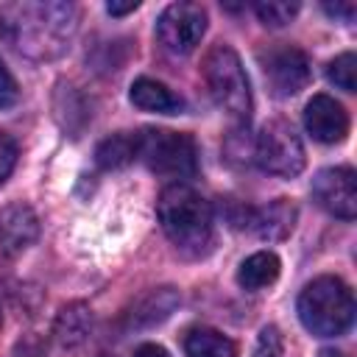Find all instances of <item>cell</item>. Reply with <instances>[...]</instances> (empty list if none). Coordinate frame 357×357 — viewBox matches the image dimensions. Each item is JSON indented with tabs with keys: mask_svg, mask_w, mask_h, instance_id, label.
<instances>
[{
	"mask_svg": "<svg viewBox=\"0 0 357 357\" xmlns=\"http://www.w3.org/2000/svg\"><path fill=\"white\" fill-rule=\"evenodd\" d=\"M14 28V42L20 50L50 59L59 56L75 33L78 11L73 3H22L8 8V20Z\"/></svg>",
	"mask_w": 357,
	"mask_h": 357,
	"instance_id": "obj_1",
	"label": "cell"
},
{
	"mask_svg": "<svg viewBox=\"0 0 357 357\" xmlns=\"http://www.w3.org/2000/svg\"><path fill=\"white\" fill-rule=\"evenodd\" d=\"M167 240L190 254H201L212 243V209L190 184H170L156 204Z\"/></svg>",
	"mask_w": 357,
	"mask_h": 357,
	"instance_id": "obj_2",
	"label": "cell"
},
{
	"mask_svg": "<svg viewBox=\"0 0 357 357\" xmlns=\"http://www.w3.org/2000/svg\"><path fill=\"white\" fill-rule=\"evenodd\" d=\"M298 318L315 337L343 335L354 321V296L337 276H318L298 296Z\"/></svg>",
	"mask_w": 357,
	"mask_h": 357,
	"instance_id": "obj_3",
	"label": "cell"
},
{
	"mask_svg": "<svg viewBox=\"0 0 357 357\" xmlns=\"http://www.w3.org/2000/svg\"><path fill=\"white\" fill-rule=\"evenodd\" d=\"M204 78L215 103L234 120L251 117V86L240 56L229 45H215L204 59Z\"/></svg>",
	"mask_w": 357,
	"mask_h": 357,
	"instance_id": "obj_4",
	"label": "cell"
},
{
	"mask_svg": "<svg viewBox=\"0 0 357 357\" xmlns=\"http://www.w3.org/2000/svg\"><path fill=\"white\" fill-rule=\"evenodd\" d=\"M137 159L148 170L167 178H190L198 170V151L190 134L167 128H145L137 134Z\"/></svg>",
	"mask_w": 357,
	"mask_h": 357,
	"instance_id": "obj_5",
	"label": "cell"
},
{
	"mask_svg": "<svg viewBox=\"0 0 357 357\" xmlns=\"http://www.w3.org/2000/svg\"><path fill=\"white\" fill-rule=\"evenodd\" d=\"M254 159L265 173L293 178L304 170V145L296 128L284 120H271L259 128L257 145H254Z\"/></svg>",
	"mask_w": 357,
	"mask_h": 357,
	"instance_id": "obj_6",
	"label": "cell"
},
{
	"mask_svg": "<svg viewBox=\"0 0 357 357\" xmlns=\"http://www.w3.org/2000/svg\"><path fill=\"white\" fill-rule=\"evenodd\" d=\"M206 33V11L198 3H170L156 20V36L176 56L192 53Z\"/></svg>",
	"mask_w": 357,
	"mask_h": 357,
	"instance_id": "obj_7",
	"label": "cell"
},
{
	"mask_svg": "<svg viewBox=\"0 0 357 357\" xmlns=\"http://www.w3.org/2000/svg\"><path fill=\"white\" fill-rule=\"evenodd\" d=\"M259 67L265 75L268 89L276 98H293L298 95L310 81V61L298 47L276 45L259 53Z\"/></svg>",
	"mask_w": 357,
	"mask_h": 357,
	"instance_id": "obj_8",
	"label": "cell"
},
{
	"mask_svg": "<svg viewBox=\"0 0 357 357\" xmlns=\"http://www.w3.org/2000/svg\"><path fill=\"white\" fill-rule=\"evenodd\" d=\"M312 198L335 218L351 220L357 215V176L351 167H324L312 178Z\"/></svg>",
	"mask_w": 357,
	"mask_h": 357,
	"instance_id": "obj_9",
	"label": "cell"
},
{
	"mask_svg": "<svg viewBox=\"0 0 357 357\" xmlns=\"http://www.w3.org/2000/svg\"><path fill=\"white\" fill-rule=\"evenodd\" d=\"M304 128L310 131L312 139L324 145H335L349 134V114L335 98L312 95V100L304 106Z\"/></svg>",
	"mask_w": 357,
	"mask_h": 357,
	"instance_id": "obj_10",
	"label": "cell"
},
{
	"mask_svg": "<svg viewBox=\"0 0 357 357\" xmlns=\"http://www.w3.org/2000/svg\"><path fill=\"white\" fill-rule=\"evenodd\" d=\"M39 237V218L36 212L17 201L0 209V251L14 257L22 254L25 248L33 245V240Z\"/></svg>",
	"mask_w": 357,
	"mask_h": 357,
	"instance_id": "obj_11",
	"label": "cell"
},
{
	"mask_svg": "<svg viewBox=\"0 0 357 357\" xmlns=\"http://www.w3.org/2000/svg\"><path fill=\"white\" fill-rule=\"evenodd\" d=\"M178 301H181L178 290H173V287H153V290H148L145 296H139L131 304V310L126 312V321L134 329L156 326L165 318H170V312L178 307Z\"/></svg>",
	"mask_w": 357,
	"mask_h": 357,
	"instance_id": "obj_12",
	"label": "cell"
},
{
	"mask_svg": "<svg viewBox=\"0 0 357 357\" xmlns=\"http://www.w3.org/2000/svg\"><path fill=\"white\" fill-rule=\"evenodd\" d=\"M296 226V206L287 198H276L268 206L251 209L248 229L262 240H284Z\"/></svg>",
	"mask_w": 357,
	"mask_h": 357,
	"instance_id": "obj_13",
	"label": "cell"
},
{
	"mask_svg": "<svg viewBox=\"0 0 357 357\" xmlns=\"http://www.w3.org/2000/svg\"><path fill=\"white\" fill-rule=\"evenodd\" d=\"M128 98L142 112H153V114H181L184 112V100L173 89H167L162 81H153V78H137L131 84Z\"/></svg>",
	"mask_w": 357,
	"mask_h": 357,
	"instance_id": "obj_14",
	"label": "cell"
},
{
	"mask_svg": "<svg viewBox=\"0 0 357 357\" xmlns=\"http://www.w3.org/2000/svg\"><path fill=\"white\" fill-rule=\"evenodd\" d=\"M89 329H92V310L81 301H73V304L61 307V312L56 315L53 337L59 346L75 349L89 337Z\"/></svg>",
	"mask_w": 357,
	"mask_h": 357,
	"instance_id": "obj_15",
	"label": "cell"
},
{
	"mask_svg": "<svg viewBox=\"0 0 357 357\" xmlns=\"http://www.w3.org/2000/svg\"><path fill=\"white\" fill-rule=\"evenodd\" d=\"M279 257L273 251H257L251 257H245L240 262V271H237V282L243 290H265L271 287L276 279H279Z\"/></svg>",
	"mask_w": 357,
	"mask_h": 357,
	"instance_id": "obj_16",
	"label": "cell"
},
{
	"mask_svg": "<svg viewBox=\"0 0 357 357\" xmlns=\"http://www.w3.org/2000/svg\"><path fill=\"white\" fill-rule=\"evenodd\" d=\"M184 354L187 357H237V346L218 329H190L184 335Z\"/></svg>",
	"mask_w": 357,
	"mask_h": 357,
	"instance_id": "obj_17",
	"label": "cell"
},
{
	"mask_svg": "<svg viewBox=\"0 0 357 357\" xmlns=\"http://www.w3.org/2000/svg\"><path fill=\"white\" fill-rule=\"evenodd\" d=\"M131 159H137V134H112L106 139L98 142L95 148V162L103 167V170H117V167H126Z\"/></svg>",
	"mask_w": 357,
	"mask_h": 357,
	"instance_id": "obj_18",
	"label": "cell"
},
{
	"mask_svg": "<svg viewBox=\"0 0 357 357\" xmlns=\"http://www.w3.org/2000/svg\"><path fill=\"white\" fill-rule=\"evenodd\" d=\"M254 11H257V17H259L262 25L282 28V25H287L298 14V3L296 0H259L254 6Z\"/></svg>",
	"mask_w": 357,
	"mask_h": 357,
	"instance_id": "obj_19",
	"label": "cell"
},
{
	"mask_svg": "<svg viewBox=\"0 0 357 357\" xmlns=\"http://www.w3.org/2000/svg\"><path fill=\"white\" fill-rule=\"evenodd\" d=\"M326 78H329L337 89L354 92V86H357V56H354V53H340L335 61H329Z\"/></svg>",
	"mask_w": 357,
	"mask_h": 357,
	"instance_id": "obj_20",
	"label": "cell"
},
{
	"mask_svg": "<svg viewBox=\"0 0 357 357\" xmlns=\"http://www.w3.org/2000/svg\"><path fill=\"white\" fill-rule=\"evenodd\" d=\"M251 357H284V343H282V332L276 326H262L254 343Z\"/></svg>",
	"mask_w": 357,
	"mask_h": 357,
	"instance_id": "obj_21",
	"label": "cell"
},
{
	"mask_svg": "<svg viewBox=\"0 0 357 357\" xmlns=\"http://www.w3.org/2000/svg\"><path fill=\"white\" fill-rule=\"evenodd\" d=\"M14 165H17V142L6 131H0V184L11 176Z\"/></svg>",
	"mask_w": 357,
	"mask_h": 357,
	"instance_id": "obj_22",
	"label": "cell"
},
{
	"mask_svg": "<svg viewBox=\"0 0 357 357\" xmlns=\"http://www.w3.org/2000/svg\"><path fill=\"white\" fill-rule=\"evenodd\" d=\"M17 95H20L17 81H14V75L8 73V67H6L3 59H0V109L14 106V103H17Z\"/></svg>",
	"mask_w": 357,
	"mask_h": 357,
	"instance_id": "obj_23",
	"label": "cell"
},
{
	"mask_svg": "<svg viewBox=\"0 0 357 357\" xmlns=\"http://www.w3.org/2000/svg\"><path fill=\"white\" fill-rule=\"evenodd\" d=\"M324 11L332 17V20H340V22H351L354 20V14H357V8H354V3H324Z\"/></svg>",
	"mask_w": 357,
	"mask_h": 357,
	"instance_id": "obj_24",
	"label": "cell"
},
{
	"mask_svg": "<svg viewBox=\"0 0 357 357\" xmlns=\"http://www.w3.org/2000/svg\"><path fill=\"white\" fill-rule=\"evenodd\" d=\"M14 357H45V346L36 337H22L14 346Z\"/></svg>",
	"mask_w": 357,
	"mask_h": 357,
	"instance_id": "obj_25",
	"label": "cell"
},
{
	"mask_svg": "<svg viewBox=\"0 0 357 357\" xmlns=\"http://www.w3.org/2000/svg\"><path fill=\"white\" fill-rule=\"evenodd\" d=\"M137 0H128V3H106V11L112 14V17H123V14H128V11H137Z\"/></svg>",
	"mask_w": 357,
	"mask_h": 357,
	"instance_id": "obj_26",
	"label": "cell"
},
{
	"mask_svg": "<svg viewBox=\"0 0 357 357\" xmlns=\"http://www.w3.org/2000/svg\"><path fill=\"white\" fill-rule=\"evenodd\" d=\"M134 357H167V351L162 346H156V343H145V346H139L134 351Z\"/></svg>",
	"mask_w": 357,
	"mask_h": 357,
	"instance_id": "obj_27",
	"label": "cell"
},
{
	"mask_svg": "<svg viewBox=\"0 0 357 357\" xmlns=\"http://www.w3.org/2000/svg\"><path fill=\"white\" fill-rule=\"evenodd\" d=\"M318 357H349L346 351H337V349H321Z\"/></svg>",
	"mask_w": 357,
	"mask_h": 357,
	"instance_id": "obj_28",
	"label": "cell"
}]
</instances>
